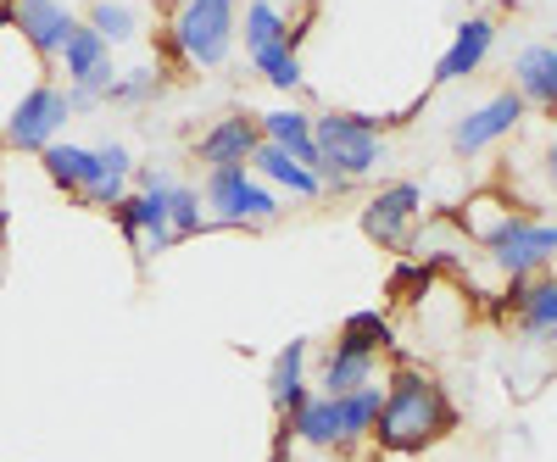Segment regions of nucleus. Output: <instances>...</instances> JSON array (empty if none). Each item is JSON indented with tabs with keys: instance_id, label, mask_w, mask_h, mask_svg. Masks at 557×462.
<instances>
[{
	"instance_id": "f257e3e1",
	"label": "nucleus",
	"mask_w": 557,
	"mask_h": 462,
	"mask_svg": "<svg viewBox=\"0 0 557 462\" xmlns=\"http://www.w3.org/2000/svg\"><path fill=\"white\" fill-rule=\"evenodd\" d=\"M451 424H457V407H451V396L441 390V379L424 374V367H396L391 385H385L380 424H374L380 451H396V457L430 451L435 440L451 435Z\"/></svg>"
},
{
	"instance_id": "f03ea898",
	"label": "nucleus",
	"mask_w": 557,
	"mask_h": 462,
	"mask_svg": "<svg viewBox=\"0 0 557 462\" xmlns=\"http://www.w3.org/2000/svg\"><path fill=\"white\" fill-rule=\"evenodd\" d=\"M45 157V173H51L57 190L78 196L84 207H112L128 196V173H134V157L123 146H51V151H39Z\"/></svg>"
},
{
	"instance_id": "7ed1b4c3",
	"label": "nucleus",
	"mask_w": 557,
	"mask_h": 462,
	"mask_svg": "<svg viewBox=\"0 0 557 462\" xmlns=\"http://www.w3.org/2000/svg\"><path fill=\"white\" fill-rule=\"evenodd\" d=\"M391 346V323L380 312H351L341 323V335L323 357V374H318V396H351L368 390L380 379V357Z\"/></svg>"
},
{
	"instance_id": "20e7f679",
	"label": "nucleus",
	"mask_w": 557,
	"mask_h": 462,
	"mask_svg": "<svg viewBox=\"0 0 557 462\" xmlns=\"http://www.w3.org/2000/svg\"><path fill=\"white\" fill-rule=\"evenodd\" d=\"M312 134H318V151H323V184H330V190L368 178L385 162L380 128L357 112H323V117H312Z\"/></svg>"
},
{
	"instance_id": "39448f33",
	"label": "nucleus",
	"mask_w": 557,
	"mask_h": 462,
	"mask_svg": "<svg viewBox=\"0 0 557 462\" xmlns=\"http://www.w3.org/2000/svg\"><path fill=\"white\" fill-rule=\"evenodd\" d=\"M235 34H240L235 0H184L173 17V51L190 67H218L235 51Z\"/></svg>"
},
{
	"instance_id": "423d86ee",
	"label": "nucleus",
	"mask_w": 557,
	"mask_h": 462,
	"mask_svg": "<svg viewBox=\"0 0 557 462\" xmlns=\"http://www.w3.org/2000/svg\"><path fill=\"white\" fill-rule=\"evenodd\" d=\"M201 201H207L212 223H223V228H257V223H273L278 207H285L273 184H262L251 167H218V173H207Z\"/></svg>"
},
{
	"instance_id": "0eeeda50",
	"label": "nucleus",
	"mask_w": 557,
	"mask_h": 462,
	"mask_svg": "<svg viewBox=\"0 0 557 462\" xmlns=\"http://www.w3.org/2000/svg\"><path fill=\"white\" fill-rule=\"evenodd\" d=\"M246 57L273 89H301V62L290 45V17L273 0H251L246 7Z\"/></svg>"
},
{
	"instance_id": "6e6552de",
	"label": "nucleus",
	"mask_w": 557,
	"mask_h": 462,
	"mask_svg": "<svg viewBox=\"0 0 557 462\" xmlns=\"http://www.w3.org/2000/svg\"><path fill=\"white\" fill-rule=\"evenodd\" d=\"M485 257L507 273L513 285L541 279V273L557 262V223H535V217H507L496 235L485 240Z\"/></svg>"
},
{
	"instance_id": "1a4fd4ad",
	"label": "nucleus",
	"mask_w": 557,
	"mask_h": 462,
	"mask_svg": "<svg viewBox=\"0 0 557 462\" xmlns=\"http://www.w3.org/2000/svg\"><path fill=\"white\" fill-rule=\"evenodd\" d=\"M168 190H173V178H162V173H139V190L117 201V223H123V235H128V240H146L151 251L178 246L173 217H168Z\"/></svg>"
},
{
	"instance_id": "9d476101",
	"label": "nucleus",
	"mask_w": 557,
	"mask_h": 462,
	"mask_svg": "<svg viewBox=\"0 0 557 462\" xmlns=\"http://www.w3.org/2000/svg\"><path fill=\"white\" fill-rule=\"evenodd\" d=\"M418 212H424L418 184H385V190L362 207V235L374 246H385V251H407L412 228H418Z\"/></svg>"
},
{
	"instance_id": "9b49d317",
	"label": "nucleus",
	"mask_w": 557,
	"mask_h": 462,
	"mask_svg": "<svg viewBox=\"0 0 557 462\" xmlns=\"http://www.w3.org/2000/svg\"><path fill=\"white\" fill-rule=\"evenodd\" d=\"M524 96L519 89H502V96H491L485 107H474L469 117H457V128H451V151L457 157H480L485 146H496V140H507L519 123H524Z\"/></svg>"
},
{
	"instance_id": "f8f14e48",
	"label": "nucleus",
	"mask_w": 557,
	"mask_h": 462,
	"mask_svg": "<svg viewBox=\"0 0 557 462\" xmlns=\"http://www.w3.org/2000/svg\"><path fill=\"white\" fill-rule=\"evenodd\" d=\"M67 96L62 89H51V84H39V89H28V96L17 101V112H12V123H7V140L12 146H23V151H51L57 146V128L67 123Z\"/></svg>"
},
{
	"instance_id": "ddd939ff",
	"label": "nucleus",
	"mask_w": 557,
	"mask_h": 462,
	"mask_svg": "<svg viewBox=\"0 0 557 462\" xmlns=\"http://www.w3.org/2000/svg\"><path fill=\"white\" fill-rule=\"evenodd\" d=\"M257 146H262V128H257V117L235 112V117H223V123H212V128L201 134L196 157L207 162V173H218V167H251Z\"/></svg>"
},
{
	"instance_id": "4468645a",
	"label": "nucleus",
	"mask_w": 557,
	"mask_h": 462,
	"mask_svg": "<svg viewBox=\"0 0 557 462\" xmlns=\"http://www.w3.org/2000/svg\"><path fill=\"white\" fill-rule=\"evenodd\" d=\"M12 23L23 28V39L39 57H62V45L78 34V17L62 0H12Z\"/></svg>"
},
{
	"instance_id": "2eb2a0df",
	"label": "nucleus",
	"mask_w": 557,
	"mask_h": 462,
	"mask_svg": "<svg viewBox=\"0 0 557 462\" xmlns=\"http://www.w3.org/2000/svg\"><path fill=\"white\" fill-rule=\"evenodd\" d=\"M307 357H312V346L296 335L290 346H278V357H273V367H268V401H273L278 419H290V412L312 396V390H307Z\"/></svg>"
},
{
	"instance_id": "dca6fc26",
	"label": "nucleus",
	"mask_w": 557,
	"mask_h": 462,
	"mask_svg": "<svg viewBox=\"0 0 557 462\" xmlns=\"http://www.w3.org/2000/svg\"><path fill=\"white\" fill-rule=\"evenodd\" d=\"M251 173L262 178V184H273V190H290V196H301V201H318L323 190H330V184H323L312 167H301L285 146H257V157H251Z\"/></svg>"
},
{
	"instance_id": "f3484780",
	"label": "nucleus",
	"mask_w": 557,
	"mask_h": 462,
	"mask_svg": "<svg viewBox=\"0 0 557 462\" xmlns=\"http://www.w3.org/2000/svg\"><path fill=\"white\" fill-rule=\"evenodd\" d=\"M257 128H262V140L268 146H285L301 167H312L318 178H323V151H318V134H312V117L307 112H262L257 117Z\"/></svg>"
},
{
	"instance_id": "a211bd4d",
	"label": "nucleus",
	"mask_w": 557,
	"mask_h": 462,
	"mask_svg": "<svg viewBox=\"0 0 557 462\" xmlns=\"http://www.w3.org/2000/svg\"><path fill=\"white\" fill-rule=\"evenodd\" d=\"M513 89L530 107L557 112V45H524L513 62Z\"/></svg>"
},
{
	"instance_id": "6ab92c4d",
	"label": "nucleus",
	"mask_w": 557,
	"mask_h": 462,
	"mask_svg": "<svg viewBox=\"0 0 557 462\" xmlns=\"http://www.w3.org/2000/svg\"><path fill=\"white\" fill-rule=\"evenodd\" d=\"M513 323L530 340H557V279H524L513 285Z\"/></svg>"
},
{
	"instance_id": "aec40b11",
	"label": "nucleus",
	"mask_w": 557,
	"mask_h": 462,
	"mask_svg": "<svg viewBox=\"0 0 557 462\" xmlns=\"http://www.w3.org/2000/svg\"><path fill=\"white\" fill-rule=\"evenodd\" d=\"M491 45H496V23H491V17H469V23L457 28L451 51L441 57V67H435V84H457V78L480 73V62L491 57Z\"/></svg>"
},
{
	"instance_id": "412c9836",
	"label": "nucleus",
	"mask_w": 557,
	"mask_h": 462,
	"mask_svg": "<svg viewBox=\"0 0 557 462\" xmlns=\"http://www.w3.org/2000/svg\"><path fill=\"white\" fill-rule=\"evenodd\" d=\"M330 401H335V440H341V451H351L357 440H374L380 407H385V390L380 385L351 390V396H330Z\"/></svg>"
},
{
	"instance_id": "4be33fe9",
	"label": "nucleus",
	"mask_w": 557,
	"mask_h": 462,
	"mask_svg": "<svg viewBox=\"0 0 557 462\" xmlns=\"http://www.w3.org/2000/svg\"><path fill=\"white\" fill-rule=\"evenodd\" d=\"M285 429H290V440H301V446L341 451V440H335V401H330V396H307L290 419H285Z\"/></svg>"
},
{
	"instance_id": "5701e85b",
	"label": "nucleus",
	"mask_w": 557,
	"mask_h": 462,
	"mask_svg": "<svg viewBox=\"0 0 557 462\" xmlns=\"http://www.w3.org/2000/svg\"><path fill=\"white\" fill-rule=\"evenodd\" d=\"M62 67H67L73 84H84L89 73H101V67H107V39L89 28V23H78V34L62 45Z\"/></svg>"
},
{
	"instance_id": "b1692460",
	"label": "nucleus",
	"mask_w": 557,
	"mask_h": 462,
	"mask_svg": "<svg viewBox=\"0 0 557 462\" xmlns=\"http://www.w3.org/2000/svg\"><path fill=\"white\" fill-rule=\"evenodd\" d=\"M168 217H173V235L190 240L207 228V212H201V190H190V184H173L168 190Z\"/></svg>"
},
{
	"instance_id": "393cba45",
	"label": "nucleus",
	"mask_w": 557,
	"mask_h": 462,
	"mask_svg": "<svg viewBox=\"0 0 557 462\" xmlns=\"http://www.w3.org/2000/svg\"><path fill=\"white\" fill-rule=\"evenodd\" d=\"M89 28H96L107 45H123L134 34V12L117 7V0H96V12H89Z\"/></svg>"
},
{
	"instance_id": "a878e982",
	"label": "nucleus",
	"mask_w": 557,
	"mask_h": 462,
	"mask_svg": "<svg viewBox=\"0 0 557 462\" xmlns=\"http://www.w3.org/2000/svg\"><path fill=\"white\" fill-rule=\"evenodd\" d=\"M157 89H162L157 67H134L128 78H117V89H112V101H117V107H139V101H151Z\"/></svg>"
},
{
	"instance_id": "bb28decb",
	"label": "nucleus",
	"mask_w": 557,
	"mask_h": 462,
	"mask_svg": "<svg viewBox=\"0 0 557 462\" xmlns=\"http://www.w3.org/2000/svg\"><path fill=\"white\" fill-rule=\"evenodd\" d=\"M546 178H552V184H557V146H552V151H546Z\"/></svg>"
},
{
	"instance_id": "cd10ccee",
	"label": "nucleus",
	"mask_w": 557,
	"mask_h": 462,
	"mask_svg": "<svg viewBox=\"0 0 557 462\" xmlns=\"http://www.w3.org/2000/svg\"><path fill=\"white\" fill-rule=\"evenodd\" d=\"M0 17H7V23H12V0H0Z\"/></svg>"
},
{
	"instance_id": "c85d7f7f",
	"label": "nucleus",
	"mask_w": 557,
	"mask_h": 462,
	"mask_svg": "<svg viewBox=\"0 0 557 462\" xmlns=\"http://www.w3.org/2000/svg\"><path fill=\"white\" fill-rule=\"evenodd\" d=\"M273 462H290V457H285V451H278V457H273Z\"/></svg>"
},
{
	"instance_id": "c756f323",
	"label": "nucleus",
	"mask_w": 557,
	"mask_h": 462,
	"mask_svg": "<svg viewBox=\"0 0 557 462\" xmlns=\"http://www.w3.org/2000/svg\"><path fill=\"white\" fill-rule=\"evenodd\" d=\"M0 228H7V217H0Z\"/></svg>"
}]
</instances>
